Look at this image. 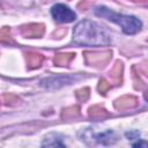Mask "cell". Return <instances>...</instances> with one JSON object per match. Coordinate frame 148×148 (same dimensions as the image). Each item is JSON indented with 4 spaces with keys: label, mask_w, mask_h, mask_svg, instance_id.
<instances>
[{
    "label": "cell",
    "mask_w": 148,
    "mask_h": 148,
    "mask_svg": "<svg viewBox=\"0 0 148 148\" xmlns=\"http://www.w3.org/2000/svg\"><path fill=\"white\" fill-rule=\"evenodd\" d=\"M73 42L86 46H102L111 43V36L98 23L83 20L73 30Z\"/></svg>",
    "instance_id": "obj_1"
},
{
    "label": "cell",
    "mask_w": 148,
    "mask_h": 148,
    "mask_svg": "<svg viewBox=\"0 0 148 148\" xmlns=\"http://www.w3.org/2000/svg\"><path fill=\"white\" fill-rule=\"evenodd\" d=\"M95 14L97 16L104 17L109 21H112L117 24H119L123 29V31L127 35H133L136 34L138 31H140L141 27H142V22L135 17V16H131V15H124V14H118L114 13L113 10L109 9L105 6H98L95 8Z\"/></svg>",
    "instance_id": "obj_2"
},
{
    "label": "cell",
    "mask_w": 148,
    "mask_h": 148,
    "mask_svg": "<svg viewBox=\"0 0 148 148\" xmlns=\"http://www.w3.org/2000/svg\"><path fill=\"white\" fill-rule=\"evenodd\" d=\"M81 140L87 142L90 140L91 143H99V145H111L117 141V135L113 131L108 130V131H101V132H94L92 128H86L82 131Z\"/></svg>",
    "instance_id": "obj_3"
},
{
    "label": "cell",
    "mask_w": 148,
    "mask_h": 148,
    "mask_svg": "<svg viewBox=\"0 0 148 148\" xmlns=\"http://www.w3.org/2000/svg\"><path fill=\"white\" fill-rule=\"evenodd\" d=\"M51 14L53 16V18L57 22L60 23H68V22H73L76 18V14L67 6L62 5V3H57L52 7L51 9Z\"/></svg>",
    "instance_id": "obj_4"
},
{
    "label": "cell",
    "mask_w": 148,
    "mask_h": 148,
    "mask_svg": "<svg viewBox=\"0 0 148 148\" xmlns=\"http://www.w3.org/2000/svg\"><path fill=\"white\" fill-rule=\"evenodd\" d=\"M75 80L74 76L71 75H61V76H52L47 79H43L40 81V86L46 89H58L65 84H69Z\"/></svg>",
    "instance_id": "obj_5"
},
{
    "label": "cell",
    "mask_w": 148,
    "mask_h": 148,
    "mask_svg": "<svg viewBox=\"0 0 148 148\" xmlns=\"http://www.w3.org/2000/svg\"><path fill=\"white\" fill-rule=\"evenodd\" d=\"M43 31H44V27L42 24H29L22 28L23 36L29 37V38L39 37L43 35Z\"/></svg>",
    "instance_id": "obj_6"
},
{
    "label": "cell",
    "mask_w": 148,
    "mask_h": 148,
    "mask_svg": "<svg viewBox=\"0 0 148 148\" xmlns=\"http://www.w3.org/2000/svg\"><path fill=\"white\" fill-rule=\"evenodd\" d=\"M110 56V52H102V53H86V59L89 64L91 65H97V64H104Z\"/></svg>",
    "instance_id": "obj_7"
},
{
    "label": "cell",
    "mask_w": 148,
    "mask_h": 148,
    "mask_svg": "<svg viewBox=\"0 0 148 148\" xmlns=\"http://www.w3.org/2000/svg\"><path fill=\"white\" fill-rule=\"evenodd\" d=\"M42 146H47V147H65V143L62 142V139L59 134H50L45 138L44 142Z\"/></svg>",
    "instance_id": "obj_8"
},
{
    "label": "cell",
    "mask_w": 148,
    "mask_h": 148,
    "mask_svg": "<svg viewBox=\"0 0 148 148\" xmlns=\"http://www.w3.org/2000/svg\"><path fill=\"white\" fill-rule=\"evenodd\" d=\"M116 108L117 109H128V108H132L134 105H136V98L135 97H132V96H125V97H121L119 99L116 101L114 103Z\"/></svg>",
    "instance_id": "obj_9"
},
{
    "label": "cell",
    "mask_w": 148,
    "mask_h": 148,
    "mask_svg": "<svg viewBox=\"0 0 148 148\" xmlns=\"http://www.w3.org/2000/svg\"><path fill=\"white\" fill-rule=\"evenodd\" d=\"M27 60H28V65L30 68H36L42 64L43 57L38 53H29L27 57Z\"/></svg>",
    "instance_id": "obj_10"
},
{
    "label": "cell",
    "mask_w": 148,
    "mask_h": 148,
    "mask_svg": "<svg viewBox=\"0 0 148 148\" xmlns=\"http://www.w3.org/2000/svg\"><path fill=\"white\" fill-rule=\"evenodd\" d=\"M73 58V54H67V53H59L57 54V57L54 58V64L58 66H65L67 65L71 59Z\"/></svg>",
    "instance_id": "obj_11"
},
{
    "label": "cell",
    "mask_w": 148,
    "mask_h": 148,
    "mask_svg": "<svg viewBox=\"0 0 148 148\" xmlns=\"http://www.w3.org/2000/svg\"><path fill=\"white\" fill-rule=\"evenodd\" d=\"M89 114L90 117H94V118H103V117H106L108 113L104 109L99 108V106H94V108H90L89 109Z\"/></svg>",
    "instance_id": "obj_12"
},
{
    "label": "cell",
    "mask_w": 148,
    "mask_h": 148,
    "mask_svg": "<svg viewBox=\"0 0 148 148\" xmlns=\"http://www.w3.org/2000/svg\"><path fill=\"white\" fill-rule=\"evenodd\" d=\"M76 97L80 101H87L89 97V89L88 88H82L76 91Z\"/></svg>",
    "instance_id": "obj_13"
},
{
    "label": "cell",
    "mask_w": 148,
    "mask_h": 148,
    "mask_svg": "<svg viewBox=\"0 0 148 148\" xmlns=\"http://www.w3.org/2000/svg\"><path fill=\"white\" fill-rule=\"evenodd\" d=\"M109 88H110V84H109L105 80H101V81H99V84H98V90H99V91L104 92V91H106Z\"/></svg>",
    "instance_id": "obj_14"
},
{
    "label": "cell",
    "mask_w": 148,
    "mask_h": 148,
    "mask_svg": "<svg viewBox=\"0 0 148 148\" xmlns=\"http://www.w3.org/2000/svg\"><path fill=\"white\" fill-rule=\"evenodd\" d=\"M132 146L133 147H148V142H146V141H138L136 143H133Z\"/></svg>",
    "instance_id": "obj_15"
},
{
    "label": "cell",
    "mask_w": 148,
    "mask_h": 148,
    "mask_svg": "<svg viewBox=\"0 0 148 148\" xmlns=\"http://www.w3.org/2000/svg\"><path fill=\"white\" fill-rule=\"evenodd\" d=\"M145 98H146V101L148 102V91H147V92L145 94Z\"/></svg>",
    "instance_id": "obj_16"
}]
</instances>
